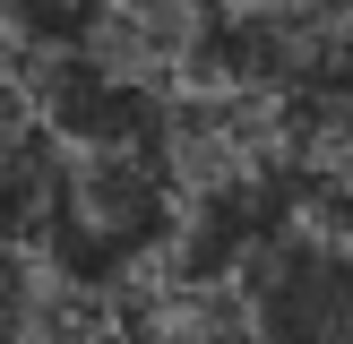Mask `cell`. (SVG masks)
<instances>
[{"mask_svg":"<svg viewBox=\"0 0 353 344\" xmlns=\"http://www.w3.org/2000/svg\"><path fill=\"white\" fill-rule=\"evenodd\" d=\"M26 120L43 138H61L69 155H181V103L164 95V78L130 61L121 43H86V52H43L26 78Z\"/></svg>","mask_w":353,"mask_h":344,"instance_id":"obj_2","label":"cell"},{"mask_svg":"<svg viewBox=\"0 0 353 344\" xmlns=\"http://www.w3.org/2000/svg\"><path fill=\"white\" fill-rule=\"evenodd\" d=\"M0 34H9L26 61H43V52H86V43H121L112 0H0Z\"/></svg>","mask_w":353,"mask_h":344,"instance_id":"obj_4","label":"cell"},{"mask_svg":"<svg viewBox=\"0 0 353 344\" xmlns=\"http://www.w3.org/2000/svg\"><path fill=\"white\" fill-rule=\"evenodd\" d=\"M268 120H276V147H293L302 164L336 172V181L353 189V17L319 34L310 69L293 78V95L276 103Z\"/></svg>","mask_w":353,"mask_h":344,"instance_id":"obj_3","label":"cell"},{"mask_svg":"<svg viewBox=\"0 0 353 344\" xmlns=\"http://www.w3.org/2000/svg\"><path fill=\"white\" fill-rule=\"evenodd\" d=\"M224 301L259 344H353V189L336 172H319L310 206L259 241Z\"/></svg>","mask_w":353,"mask_h":344,"instance_id":"obj_1","label":"cell"}]
</instances>
